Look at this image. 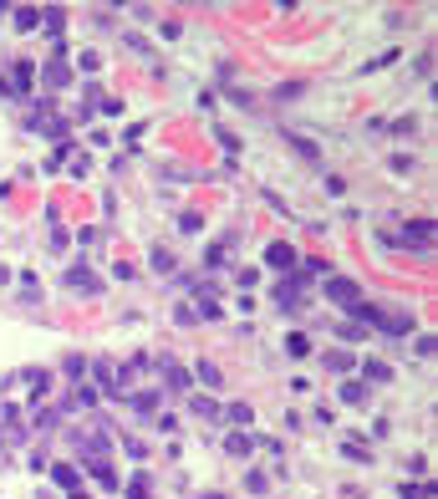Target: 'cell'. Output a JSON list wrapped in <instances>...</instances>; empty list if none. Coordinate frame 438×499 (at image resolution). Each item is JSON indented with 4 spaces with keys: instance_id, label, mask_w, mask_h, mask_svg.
Masks as SVG:
<instances>
[{
    "instance_id": "19",
    "label": "cell",
    "mask_w": 438,
    "mask_h": 499,
    "mask_svg": "<svg viewBox=\"0 0 438 499\" xmlns=\"http://www.w3.org/2000/svg\"><path fill=\"white\" fill-rule=\"evenodd\" d=\"M337 336H342V341H367V327H362V321H342Z\"/></svg>"
},
{
    "instance_id": "1",
    "label": "cell",
    "mask_w": 438,
    "mask_h": 499,
    "mask_svg": "<svg viewBox=\"0 0 438 499\" xmlns=\"http://www.w3.org/2000/svg\"><path fill=\"white\" fill-rule=\"evenodd\" d=\"M26 133H41V138H51V143H67V118H56L51 97H36L26 107Z\"/></svg>"
},
{
    "instance_id": "18",
    "label": "cell",
    "mask_w": 438,
    "mask_h": 499,
    "mask_svg": "<svg viewBox=\"0 0 438 499\" xmlns=\"http://www.w3.org/2000/svg\"><path fill=\"white\" fill-rule=\"evenodd\" d=\"M15 26H20V31H36V26H41V11H36V6H20V11H15Z\"/></svg>"
},
{
    "instance_id": "20",
    "label": "cell",
    "mask_w": 438,
    "mask_h": 499,
    "mask_svg": "<svg viewBox=\"0 0 438 499\" xmlns=\"http://www.w3.org/2000/svg\"><path fill=\"white\" fill-rule=\"evenodd\" d=\"M194 372H199V382H204V387H225V377H219V367H214V362H199Z\"/></svg>"
},
{
    "instance_id": "11",
    "label": "cell",
    "mask_w": 438,
    "mask_h": 499,
    "mask_svg": "<svg viewBox=\"0 0 438 499\" xmlns=\"http://www.w3.org/2000/svg\"><path fill=\"white\" fill-rule=\"evenodd\" d=\"M51 479L67 489V494H77V484H82V469L77 464H51Z\"/></svg>"
},
{
    "instance_id": "7",
    "label": "cell",
    "mask_w": 438,
    "mask_h": 499,
    "mask_svg": "<svg viewBox=\"0 0 438 499\" xmlns=\"http://www.w3.org/2000/svg\"><path fill=\"white\" fill-rule=\"evenodd\" d=\"M61 87H72V61H67V46H56V61L46 67V97L61 92Z\"/></svg>"
},
{
    "instance_id": "17",
    "label": "cell",
    "mask_w": 438,
    "mask_h": 499,
    "mask_svg": "<svg viewBox=\"0 0 438 499\" xmlns=\"http://www.w3.org/2000/svg\"><path fill=\"white\" fill-rule=\"evenodd\" d=\"M41 11H46V15H41V26H46L51 36H61V26H67V15H61L56 6H41Z\"/></svg>"
},
{
    "instance_id": "31",
    "label": "cell",
    "mask_w": 438,
    "mask_h": 499,
    "mask_svg": "<svg viewBox=\"0 0 438 499\" xmlns=\"http://www.w3.org/2000/svg\"><path fill=\"white\" fill-rule=\"evenodd\" d=\"M245 489H250V494H265V489H270V479H265V474H260V469H255V474H250V479H245Z\"/></svg>"
},
{
    "instance_id": "30",
    "label": "cell",
    "mask_w": 438,
    "mask_h": 499,
    "mask_svg": "<svg viewBox=\"0 0 438 499\" xmlns=\"http://www.w3.org/2000/svg\"><path fill=\"white\" fill-rule=\"evenodd\" d=\"M179 229H184V234H199L204 220H199V214H179Z\"/></svg>"
},
{
    "instance_id": "15",
    "label": "cell",
    "mask_w": 438,
    "mask_h": 499,
    "mask_svg": "<svg viewBox=\"0 0 438 499\" xmlns=\"http://www.w3.org/2000/svg\"><path fill=\"white\" fill-rule=\"evenodd\" d=\"M113 372H118L113 362H92V382H97V393H113Z\"/></svg>"
},
{
    "instance_id": "35",
    "label": "cell",
    "mask_w": 438,
    "mask_h": 499,
    "mask_svg": "<svg viewBox=\"0 0 438 499\" xmlns=\"http://www.w3.org/2000/svg\"><path fill=\"white\" fill-rule=\"evenodd\" d=\"M153 270H173V255L168 250H153Z\"/></svg>"
},
{
    "instance_id": "10",
    "label": "cell",
    "mask_w": 438,
    "mask_h": 499,
    "mask_svg": "<svg viewBox=\"0 0 438 499\" xmlns=\"http://www.w3.org/2000/svg\"><path fill=\"white\" fill-rule=\"evenodd\" d=\"M219 423H230V428H250L255 413H250V403H230L225 413H219Z\"/></svg>"
},
{
    "instance_id": "32",
    "label": "cell",
    "mask_w": 438,
    "mask_h": 499,
    "mask_svg": "<svg viewBox=\"0 0 438 499\" xmlns=\"http://www.w3.org/2000/svg\"><path fill=\"white\" fill-rule=\"evenodd\" d=\"M77 67H82V72H97V67H102V56H97V51H82V56H77Z\"/></svg>"
},
{
    "instance_id": "16",
    "label": "cell",
    "mask_w": 438,
    "mask_h": 499,
    "mask_svg": "<svg viewBox=\"0 0 438 499\" xmlns=\"http://www.w3.org/2000/svg\"><path fill=\"white\" fill-rule=\"evenodd\" d=\"M250 448H255V443L245 438V433H230V438H225V453H230V459H245Z\"/></svg>"
},
{
    "instance_id": "3",
    "label": "cell",
    "mask_w": 438,
    "mask_h": 499,
    "mask_svg": "<svg viewBox=\"0 0 438 499\" xmlns=\"http://www.w3.org/2000/svg\"><path fill=\"white\" fill-rule=\"evenodd\" d=\"M306 286H311V275H306V270H291V275L280 280V286H275L270 296H275V306H280V311H296V306H301V291H306Z\"/></svg>"
},
{
    "instance_id": "27",
    "label": "cell",
    "mask_w": 438,
    "mask_h": 499,
    "mask_svg": "<svg viewBox=\"0 0 438 499\" xmlns=\"http://www.w3.org/2000/svg\"><path fill=\"white\" fill-rule=\"evenodd\" d=\"M362 398H367L362 382H342V403H362Z\"/></svg>"
},
{
    "instance_id": "26",
    "label": "cell",
    "mask_w": 438,
    "mask_h": 499,
    "mask_svg": "<svg viewBox=\"0 0 438 499\" xmlns=\"http://www.w3.org/2000/svg\"><path fill=\"white\" fill-rule=\"evenodd\" d=\"M61 372H67V382H82V372H87V362H82V357H67V362H61Z\"/></svg>"
},
{
    "instance_id": "25",
    "label": "cell",
    "mask_w": 438,
    "mask_h": 499,
    "mask_svg": "<svg viewBox=\"0 0 438 499\" xmlns=\"http://www.w3.org/2000/svg\"><path fill=\"white\" fill-rule=\"evenodd\" d=\"M189 408H194V413H199V418H214V423H219V408H214L209 398H189Z\"/></svg>"
},
{
    "instance_id": "28",
    "label": "cell",
    "mask_w": 438,
    "mask_h": 499,
    "mask_svg": "<svg viewBox=\"0 0 438 499\" xmlns=\"http://www.w3.org/2000/svg\"><path fill=\"white\" fill-rule=\"evenodd\" d=\"M204 260H209V265H225V260H230V240H219V245H209V255H204Z\"/></svg>"
},
{
    "instance_id": "9",
    "label": "cell",
    "mask_w": 438,
    "mask_h": 499,
    "mask_svg": "<svg viewBox=\"0 0 438 499\" xmlns=\"http://www.w3.org/2000/svg\"><path fill=\"white\" fill-rule=\"evenodd\" d=\"M260 260H265V270H296V250H291L286 240H270Z\"/></svg>"
},
{
    "instance_id": "37",
    "label": "cell",
    "mask_w": 438,
    "mask_h": 499,
    "mask_svg": "<svg viewBox=\"0 0 438 499\" xmlns=\"http://www.w3.org/2000/svg\"><path fill=\"white\" fill-rule=\"evenodd\" d=\"M67 499H92V494H67Z\"/></svg>"
},
{
    "instance_id": "12",
    "label": "cell",
    "mask_w": 438,
    "mask_h": 499,
    "mask_svg": "<svg viewBox=\"0 0 438 499\" xmlns=\"http://www.w3.org/2000/svg\"><path fill=\"white\" fill-rule=\"evenodd\" d=\"M127 408H133L138 418H148V413H158V393H127Z\"/></svg>"
},
{
    "instance_id": "8",
    "label": "cell",
    "mask_w": 438,
    "mask_h": 499,
    "mask_svg": "<svg viewBox=\"0 0 438 499\" xmlns=\"http://www.w3.org/2000/svg\"><path fill=\"white\" fill-rule=\"evenodd\" d=\"M77 469L97 474V479H102L107 489H118V474H113V453H82V464H77Z\"/></svg>"
},
{
    "instance_id": "33",
    "label": "cell",
    "mask_w": 438,
    "mask_h": 499,
    "mask_svg": "<svg viewBox=\"0 0 438 499\" xmlns=\"http://www.w3.org/2000/svg\"><path fill=\"white\" fill-rule=\"evenodd\" d=\"M20 291H26V301H41V286H36V275H20Z\"/></svg>"
},
{
    "instance_id": "23",
    "label": "cell",
    "mask_w": 438,
    "mask_h": 499,
    "mask_svg": "<svg viewBox=\"0 0 438 499\" xmlns=\"http://www.w3.org/2000/svg\"><path fill=\"white\" fill-rule=\"evenodd\" d=\"M342 453H346L352 464H372V459H367V443H357V438H346V443H342Z\"/></svg>"
},
{
    "instance_id": "36",
    "label": "cell",
    "mask_w": 438,
    "mask_h": 499,
    "mask_svg": "<svg viewBox=\"0 0 438 499\" xmlns=\"http://www.w3.org/2000/svg\"><path fill=\"white\" fill-rule=\"evenodd\" d=\"M199 499H225V494H199Z\"/></svg>"
},
{
    "instance_id": "14",
    "label": "cell",
    "mask_w": 438,
    "mask_h": 499,
    "mask_svg": "<svg viewBox=\"0 0 438 499\" xmlns=\"http://www.w3.org/2000/svg\"><path fill=\"white\" fill-rule=\"evenodd\" d=\"M362 377H367V382H392V367L377 362V357H367V362H362Z\"/></svg>"
},
{
    "instance_id": "29",
    "label": "cell",
    "mask_w": 438,
    "mask_h": 499,
    "mask_svg": "<svg viewBox=\"0 0 438 499\" xmlns=\"http://www.w3.org/2000/svg\"><path fill=\"white\" fill-rule=\"evenodd\" d=\"M326 367H332V372H352V357H346V352H332V357H326Z\"/></svg>"
},
{
    "instance_id": "13",
    "label": "cell",
    "mask_w": 438,
    "mask_h": 499,
    "mask_svg": "<svg viewBox=\"0 0 438 499\" xmlns=\"http://www.w3.org/2000/svg\"><path fill=\"white\" fill-rule=\"evenodd\" d=\"M163 382L173 387V393H189V372H184L179 362H163Z\"/></svg>"
},
{
    "instance_id": "22",
    "label": "cell",
    "mask_w": 438,
    "mask_h": 499,
    "mask_svg": "<svg viewBox=\"0 0 438 499\" xmlns=\"http://www.w3.org/2000/svg\"><path fill=\"white\" fill-rule=\"evenodd\" d=\"M286 352H291V357H311V341H306L301 331H291V336H286Z\"/></svg>"
},
{
    "instance_id": "2",
    "label": "cell",
    "mask_w": 438,
    "mask_h": 499,
    "mask_svg": "<svg viewBox=\"0 0 438 499\" xmlns=\"http://www.w3.org/2000/svg\"><path fill=\"white\" fill-rule=\"evenodd\" d=\"M326 301H332L337 311H346V316H352L367 296H362V286H357V280H346V275H326Z\"/></svg>"
},
{
    "instance_id": "34",
    "label": "cell",
    "mask_w": 438,
    "mask_h": 499,
    "mask_svg": "<svg viewBox=\"0 0 438 499\" xmlns=\"http://www.w3.org/2000/svg\"><path fill=\"white\" fill-rule=\"evenodd\" d=\"M97 107H102L107 118H118V113H123V102H118V97H97Z\"/></svg>"
},
{
    "instance_id": "21",
    "label": "cell",
    "mask_w": 438,
    "mask_h": 499,
    "mask_svg": "<svg viewBox=\"0 0 438 499\" xmlns=\"http://www.w3.org/2000/svg\"><path fill=\"white\" fill-rule=\"evenodd\" d=\"M403 499H438V484H403Z\"/></svg>"
},
{
    "instance_id": "5",
    "label": "cell",
    "mask_w": 438,
    "mask_h": 499,
    "mask_svg": "<svg viewBox=\"0 0 438 499\" xmlns=\"http://www.w3.org/2000/svg\"><path fill=\"white\" fill-rule=\"evenodd\" d=\"M15 443H26V418L15 408H6L0 413V448H15Z\"/></svg>"
},
{
    "instance_id": "4",
    "label": "cell",
    "mask_w": 438,
    "mask_h": 499,
    "mask_svg": "<svg viewBox=\"0 0 438 499\" xmlns=\"http://www.w3.org/2000/svg\"><path fill=\"white\" fill-rule=\"evenodd\" d=\"M61 291H82V296H97L102 291V280L87 270V265H67L61 270Z\"/></svg>"
},
{
    "instance_id": "38",
    "label": "cell",
    "mask_w": 438,
    "mask_h": 499,
    "mask_svg": "<svg viewBox=\"0 0 438 499\" xmlns=\"http://www.w3.org/2000/svg\"><path fill=\"white\" fill-rule=\"evenodd\" d=\"M41 499H46V494H41Z\"/></svg>"
},
{
    "instance_id": "24",
    "label": "cell",
    "mask_w": 438,
    "mask_h": 499,
    "mask_svg": "<svg viewBox=\"0 0 438 499\" xmlns=\"http://www.w3.org/2000/svg\"><path fill=\"white\" fill-rule=\"evenodd\" d=\"M127 499H148V474H133V479H127V489H123Z\"/></svg>"
},
{
    "instance_id": "6",
    "label": "cell",
    "mask_w": 438,
    "mask_h": 499,
    "mask_svg": "<svg viewBox=\"0 0 438 499\" xmlns=\"http://www.w3.org/2000/svg\"><path fill=\"white\" fill-rule=\"evenodd\" d=\"M0 82H6V97H26L31 82H36V67H31V61H15L11 77H0Z\"/></svg>"
}]
</instances>
